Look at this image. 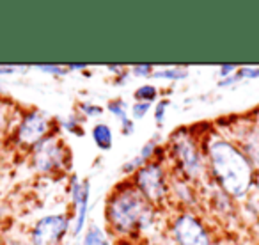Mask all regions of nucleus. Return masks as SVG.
I'll return each mask as SVG.
<instances>
[{
  "instance_id": "obj_12",
  "label": "nucleus",
  "mask_w": 259,
  "mask_h": 245,
  "mask_svg": "<svg viewBox=\"0 0 259 245\" xmlns=\"http://www.w3.org/2000/svg\"><path fill=\"white\" fill-rule=\"evenodd\" d=\"M148 108H149V101L148 103H144V101H141V103H137L134 107V114H135V117H142V115L148 112Z\"/></svg>"
},
{
  "instance_id": "obj_1",
  "label": "nucleus",
  "mask_w": 259,
  "mask_h": 245,
  "mask_svg": "<svg viewBox=\"0 0 259 245\" xmlns=\"http://www.w3.org/2000/svg\"><path fill=\"white\" fill-rule=\"evenodd\" d=\"M209 158L220 185L231 195H243L252 181V169L243 155L226 141L209 144Z\"/></svg>"
},
{
  "instance_id": "obj_2",
  "label": "nucleus",
  "mask_w": 259,
  "mask_h": 245,
  "mask_svg": "<svg viewBox=\"0 0 259 245\" xmlns=\"http://www.w3.org/2000/svg\"><path fill=\"white\" fill-rule=\"evenodd\" d=\"M146 215L144 199L134 190H122L110 202L112 222L121 231H130L142 224Z\"/></svg>"
},
{
  "instance_id": "obj_8",
  "label": "nucleus",
  "mask_w": 259,
  "mask_h": 245,
  "mask_svg": "<svg viewBox=\"0 0 259 245\" xmlns=\"http://www.w3.org/2000/svg\"><path fill=\"white\" fill-rule=\"evenodd\" d=\"M178 155H180V160L185 164V169H188L190 173H197L199 166H201V160H199L197 151L194 149V146L190 142L183 141V142H178Z\"/></svg>"
},
{
  "instance_id": "obj_5",
  "label": "nucleus",
  "mask_w": 259,
  "mask_h": 245,
  "mask_svg": "<svg viewBox=\"0 0 259 245\" xmlns=\"http://www.w3.org/2000/svg\"><path fill=\"white\" fill-rule=\"evenodd\" d=\"M139 187L141 192L151 201H158L163 195V176L158 166H148L139 171Z\"/></svg>"
},
{
  "instance_id": "obj_9",
  "label": "nucleus",
  "mask_w": 259,
  "mask_h": 245,
  "mask_svg": "<svg viewBox=\"0 0 259 245\" xmlns=\"http://www.w3.org/2000/svg\"><path fill=\"white\" fill-rule=\"evenodd\" d=\"M93 135H94V141H96V144L100 146V148H103V149L110 148L112 134H110V130H108L107 125H98V127L94 128Z\"/></svg>"
},
{
  "instance_id": "obj_4",
  "label": "nucleus",
  "mask_w": 259,
  "mask_h": 245,
  "mask_svg": "<svg viewBox=\"0 0 259 245\" xmlns=\"http://www.w3.org/2000/svg\"><path fill=\"white\" fill-rule=\"evenodd\" d=\"M174 233L181 245H209V238L204 227L190 215H183L181 219H178V222L174 224Z\"/></svg>"
},
{
  "instance_id": "obj_10",
  "label": "nucleus",
  "mask_w": 259,
  "mask_h": 245,
  "mask_svg": "<svg viewBox=\"0 0 259 245\" xmlns=\"http://www.w3.org/2000/svg\"><path fill=\"white\" fill-rule=\"evenodd\" d=\"M83 245H108V241L98 227H91L83 238Z\"/></svg>"
},
{
  "instance_id": "obj_14",
  "label": "nucleus",
  "mask_w": 259,
  "mask_h": 245,
  "mask_svg": "<svg viewBox=\"0 0 259 245\" xmlns=\"http://www.w3.org/2000/svg\"><path fill=\"white\" fill-rule=\"evenodd\" d=\"M165 105L167 103H162L160 105V110H156V119H158L160 123H162V119H163V108H165Z\"/></svg>"
},
{
  "instance_id": "obj_7",
  "label": "nucleus",
  "mask_w": 259,
  "mask_h": 245,
  "mask_svg": "<svg viewBox=\"0 0 259 245\" xmlns=\"http://www.w3.org/2000/svg\"><path fill=\"white\" fill-rule=\"evenodd\" d=\"M61 160V153H59V146L54 141L41 142L39 149L36 153V164L39 169L48 171L52 167H55Z\"/></svg>"
},
{
  "instance_id": "obj_13",
  "label": "nucleus",
  "mask_w": 259,
  "mask_h": 245,
  "mask_svg": "<svg viewBox=\"0 0 259 245\" xmlns=\"http://www.w3.org/2000/svg\"><path fill=\"white\" fill-rule=\"evenodd\" d=\"M241 75H248V76H259V69H243Z\"/></svg>"
},
{
  "instance_id": "obj_11",
  "label": "nucleus",
  "mask_w": 259,
  "mask_h": 245,
  "mask_svg": "<svg viewBox=\"0 0 259 245\" xmlns=\"http://www.w3.org/2000/svg\"><path fill=\"white\" fill-rule=\"evenodd\" d=\"M155 96H156V91L153 89L151 86H146V87H142V89L137 91V98H144L146 103H148V101H151Z\"/></svg>"
},
{
  "instance_id": "obj_3",
  "label": "nucleus",
  "mask_w": 259,
  "mask_h": 245,
  "mask_svg": "<svg viewBox=\"0 0 259 245\" xmlns=\"http://www.w3.org/2000/svg\"><path fill=\"white\" fill-rule=\"evenodd\" d=\"M68 227V219L64 215H52L39 220L34 229V243L36 245H57Z\"/></svg>"
},
{
  "instance_id": "obj_6",
  "label": "nucleus",
  "mask_w": 259,
  "mask_h": 245,
  "mask_svg": "<svg viewBox=\"0 0 259 245\" xmlns=\"http://www.w3.org/2000/svg\"><path fill=\"white\" fill-rule=\"evenodd\" d=\"M47 132V119L41 114H30L20 127V139L27 144L37 142Z\"/></svg>"
}]
</instances>
